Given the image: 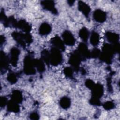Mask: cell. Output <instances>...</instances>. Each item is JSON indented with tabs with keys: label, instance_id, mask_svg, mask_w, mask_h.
I'll list each match as a JSON object with an SVG mask.
<instances>
[{
	"label": "cell",
	"instance_id": "5",
	"mask_svg": "<svg viewBox=\"0 0 120 120\" xmlns=\"http://www.w3.org/2000/svg\"><path fill=\"white\" fill-rule=\"evenodd\" d=\"M42 5L43 7L48 10L55 11L56 10L54 8V3L52 1H43L42 2Z\"/></svg>",
	"mask_w": 120,
	"mask_h": 120
},
{
	"label": "cell",
	"instance_id": "11",
	"mask_svg": "<svg viewBox=\"0 0 120 120\" xmlns=\"http://www.w3.org/2000/svg\"><path fill=\"white\" fill-rule=\"evenodd\" d=\"M80 36L83 40H87L88 36V32L86 29H82L80 33Z\"/></svg>",
	"mask_w": 120,
	"mask_h": 120
},
{
	"label": "cell",
	"instance_id": "9",
	"mask_svg": "<svg viewBox=\"0 0 120 120\" xmlns=\"http://www.w3.org/2000/svg\"><path fill=\"white\" fill-rule=\"evenodd\" d=\"M60 104L63 108L68 107L70 105V101L67 98H63L60 100Z\"/></svg>",
	"mask_w": 120,
	"mask_h": 120
},
{
	"label": "cell",
	"instance_id": "10",
	"mask_svg": "<svg viewBox=\"0 0 120 120\" xmlns=\"http://www.w3.org/2000/svg\"><path fill=\"white\" fill-rule=\"evenodd\" d=\"M53 42L54 43V44L56 46H57V47L60 48L61 49H63L64 46L63 45V44L60 40V38H56L54 39H53Z\"/></svg>",
	"mask_w": 120,
	"mask_h": 120
},
{
	"label": "cell",
	"instance_id": "1",
	"mask_svg": "<svg viewBox=\"0 0 120 120\" xmlns=\"http://www.w3.org/2000/svg\"><path fill=\"white\" fill-rule=\"evenodd\" d=\"M61 56L60 52L57 50H53L51 55V60L52 64L57 65L60 62Z\"/></svg>",
	"mask_w": 120,
	"mask_h": 120
},
{
	"label": "cell",
	"instance_id": "13",
	"mask_svg": "<svg viewBox=\"0 0 120 120\" xmlns=\"http://www.w3.org/2000/svg\"><path fill=\"white\" fill-rule=\"evenodd\" d=\"M36 64L37 66L38 67L37 68H38L39 70H41H41H42L43 69L44 66H43V63L41 61H40L39 60L37 61V62H36Z\"/></svg>",
	"mask_w": 120,
	"mask_h": 120
},
{
	"label": "cell",
	"instance_id": "6",
	"mask_svg": "<svg viewBox=\"0 0 120 120\" xmlns=\"http://www.w3.org/2000/svg\"><path fill=\"white\" fill-rule=\"evenodd\" d=\"M39 30L41 34H47L51 31V27L48 24L44 23L41 26Z\"/></svg>",
	"mask_w": 120,
	"mask_h": 120
},
{
	"label": "cell",
	"instance_id": "3",
	"mask_svg": "<svg viewBox=\"0 0 120 120\" xmlns=\"http://www.w3.org/2000/svg\"><path fill=\"white\" fill-rule=\"evenodd\" d=\"M78 8L85 15H88L90 10L88 5L82 1H79L78 3Z\"/></svg>",
	"mask_w": 120,
	"mask_h": 120
},
{
	"label": "cell",
	"instance_id": "14",
	"mask_svg": "<svg viewBox=\"0 0 120 120\" xmlns=\"http://www.w3.org/2000/svg\"><path fill=\"white\" fill-rule=\"evenodd\" d=\"M8 79L10 82H15L16 81V77L13 74H11L10 75L8 76Z\"/></svg>",
	"mask_w": 120,
	"mask_h": 120
},
{
	"label": "cell",
	"instance_id": "12",
	"mask_svg": "<svg viewBox=\"0 0 120 120\" xmlns=\"http://www.w3.org/2000/svg\"><path fill=\"white\" fill-rule=\"evenodd\" d=\"M13 98L15 99V100H16L17 102H19V101H20L22 99V96L21 94L19 93L18 91H15L13 94Z\"/></svg>",
	"mask_w": 120,
	"mask_h": 120
},
{
	"label": "cell",
	"instance_id": "4",
	"mask_svg": "<svg viewBox=\"0 0 120 120\" xmlns=\"http://www.w3.org/2000/svg\"><path fill=\"white\" fill-rule=\"evenodd\" d=\"M95 19L98 22H103L105 19V13L100 10H97L94 13Z\"/></svg>",
	"mask_w": 120,
	"mask_h": 120
},
{
	"label": "cell",
	"instance_id": "15",
	"mask_svg": "<svg viewBox=\"0 0 120 120\" xmlns=\"http://www.w3.org/2000/svg\"><path fill=\"white\" fill-rule=\"evenodd\" d=\"M6 103V101H5V98H1V100H0V104H1V105H4Z\"/></svg>",
	"mask_w": 120,
	"mask_h": 120
},
{
	"label": "cell",
	"instance_id": "7",
	"mask_svg": "<svg viewBox=\"0 0 120 120\" xmlns=\"http://www.w3.org/2000/svg\"><path fill=\"white\" fill-rule=\"evenodd\" d=\"M18 51L16 48H14L12 50L11 54H12V60L11 61L13 65H15L16 64V61L17 60V56L18 54Z\"/></svg>",
	"mask_w": 120,
	"mask_h": 120
},
{
	"label": "cell",
	"instance_id": "8",
	"mask_svg": "<svg viewBox=\"0 0 120 120\" xmlns=\"http://www.w3.org/2000/svg\"><path fill=\"white\" fill-rule=\"evenodd\" d=\"M91 43L93 45H96L98 42V35L96 33H93L91 36Z\"/></svg>",
	"mask_w": 120,
	"mask_h": 120
},
{
	"label": "cell",
	"instance_id": "2",
	"mask_svg": "<svg viewBox=\"0 0 120 120\" xmlns=\"http://www.w3.org/2000/svg\"><path fill=\"white\" fill-rule=\"evenodd\" d=\"M64 42L68 45H73L75 43V39L71 33L66 31L63 34Z\"/></svg>",
	"mask_w": 120,
	"mask_h": 120
}]
</instances>
